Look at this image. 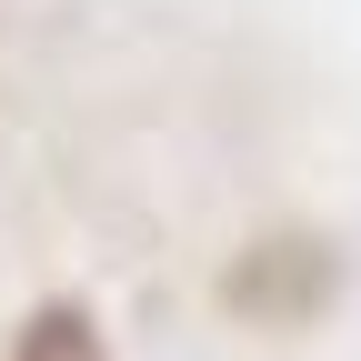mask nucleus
<instances>
[{"mask_svg": "<svg viewBox=\"0 0 361 361\" xmlns=\"http://www.w3.org/2000/svg\"><path fill=\"white\" fill-rule=\"evenodd\" d=\"M11 361H111V341L90 322V301H40L11 331Z\"/></svg>", "mask_w": 361, "mask_h": 361, "instance_id": "obj_2", "label": "nucleus"}, {"mask_svg": "<svg viewBox=\"0 0 361 361\" xmlns=\"http://www.w3.org/2000/svg\"><path fill=\"white\" fill-rule=\"evenodd\" d=\"M341 281L351 271H341V251L322 231H271V241H251L221 271V301H231L241 322H261V331H311L341 301Z\"/></svg>", "mask_w": 361, "mask_h": 361, "instance_id": "obj_1", "label": "nucleus"}]
</instances>
